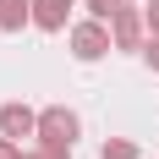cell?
<instances>
[{"mask_svg": "<svg viewBox=\"0 0 159 159\" xmlns=\"http://www.w3.org/2000/svg\"><path fill=\"white\" fill-rule=\"evenodd\" d=\"M110 49H115V39H110V22H99V16H88V22H71V55H77L82 66L104 61Z\"/></svg>", "mask_w": 159, "mask_h": 159, "instance_id": "1", "label": "cell"}, {"mask_svg": "<svg viewBox=\"0 0 159 159\" xmlns=\"http://www.w3.org/2000/svg\"><path fill=\"white\" fill-rule=\"evenodd\" d=\"M110 39H115V49H137V55H143V44H148V16L137 11L132 0L110 16Z\"/></svg>", "mask_w": 159, "mask_h": 159, "instance_id": "2", "label": "cell"}, {"mask_svg": "<svg viewBox=\"0 0 159 159\" xmlns=\"http://www.w3.org/2000/svg\"><path fill=\"white\" fill-rule=\"evenodd\" d=\"M0 132L16 137V143H22V137H39V110H28L22 99H6V104H0Z\"/></svg>", "mask_w": 159, "mask_h": 159, "instance_id": "3", "label": "cell"}, {"mask_svg": "<svg viewBox=\"0 0 159 159\" xmlns=\"http://www.w3.org/2000/svg\"><path fill=\"white\" fill-rule=\"evenodd\" d=\"M77 132H82L77 110H66V104H44V110H39V137H66V143H77Z\"/></svg>", "mask_w": 159, "mask_h": 159, "instance_id": "4", "label": "cell"}, {"mask_svg": "<svg viewBox=\"0 0 159 159\" xmlns=\"http://www.w3.org/2000/svg\"><path fill=\"white\" fill-rule=\"evenodd\" d=\"M71 6L77 0H33V28L39 33H61L71 22Z\"/></svg>", "mask_w": 159, "mask_h": 159, "instance_id": "5", "label": "cell"}, {"mask_svg": "<svg viewBox=\"0 0 159 159\" xmlns=\"http://www.w3.org/2000/svg\"><path fill=\"white\" fill-rule=\"evenodd\" d=\"M33 28V0H0V33Z\"/></svg>", "mask_w": 159, "mask_h": 159, "instance_id": "6", "label": "cell"}, {"mask_svg": "<svg viewBox=\"0 0 159 159\" xmlns=\"http://www.w3.org/2000/svg\"><path fill=\"white\" fill-rule=\"evenodd\" d=\"M99 159H143V148L132 143V137H104L99 143Z\"/></svg>", "mask_w": 159, "mask_h": 159, "instance_id": "7", "label": "cell"}, {"mask_svg": "<svg viewBox=\"0 0 159 159\" xmlns=\"http://www.w3.org/2000/svg\"><path fill=\"white\" fill-rule=\"evenodd\" d=\"M39 148H44V159H71L77 154V143H66V137H39Z\"/></svg>", "mask_w": 159, "mask_h": 159, "instance_id": "8", "label": "cell"}, {"mask_svg": "<svg viewBox=\"0 0 159 159\" xmlns=\"http://www.w3.org/2000/svg\"><path fill=\"white\" fill-rule=\"evenodd\" d=\"M82 6H88V16H99V22H110V16L121 11L126 0H82Z\"/></svg>", "mask_w": 159, "mask_h": 159, "instance_id": "9", "label": "cell"}, {"mask_svg": "<svg viewBox=\"0 0 159 159\" xmlns=\"http://www.w3.org/2000/svg\"><path fill=\"white\" fill-rule=\"evenodd\" d=\"M143 61H148V71H159V33H148V44H143Z\"/></svg>", "mask_w": 159, "mask_h": 159, "instance_id": "10", "label": "cell"}, {"mask_svg": "<svg viewBox=\"0 0 159 159\" xmlns=\"http://www.w3.org/2000/svg\"><path fill=\"white\" fill-rule=\"evenodd\" d=\"M0 159H22V143H16V137H6V132H0Z\"/></svg>", "mask_w": 159, "mask_h": 159, "instance_id": "11", "label": "cell"}, {"mask_svg": "<svg viewBox=\"0 0 159 159\" xmlns=\"http://www.w3.org/2000/svg\"><path fill=\"white\" fill-rule=\"evenodd\" d=\"M143 16H148V33H159V0H154V6H143Z\"/></svg>", "mask_w": 159, "mask_h": 159, "instance_id": "12", "label": "cell"}, {"mask_svg": "<svg viewBox=\"0 0 159 159\" xmlns=\"http://www.w3.org/2000/svg\"><path fill=\"white\" fill-rule=\"evenodd\" d=\"M22 159H44V148H22Z\"/></svg>", "mask_w": 159, "mask_h": 159, "instance_id": "13", "label": "cell"}, {"mask_svg": "<svg viewBox=\"0 0 159 159\" xmlns=\"http://www.w3.org/2000/svg\"><path fill=\"white\" fill-rule=\"evenodd\" d=\"M132 6H137V0H132Z\"/></svg>", "mask_w": 159, "mask_h": 159, "instance_id": "14", "label": "cell"}]
</instances>
